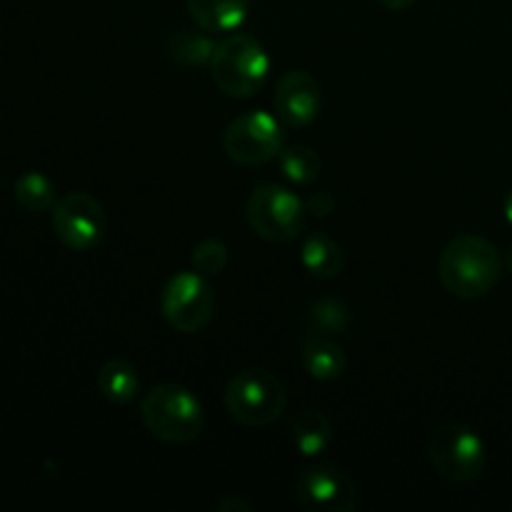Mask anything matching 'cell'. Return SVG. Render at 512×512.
Here are the masks:
<instances>
[{"label":"cell","instance_id":"1","mask_svg":"<svg viewBox=\"0 0 512 512\" xmlns=\"http://www.w3.org/2000/svg\"><path fill=\"white\" fill-rule=\"evenodd\" d=\"M443 288L460 300H475L493 293L503 275V255L490 240L465 233L450 240L438 260Z\"/></svg>","mask_w":512,"mask_h":512},{"label":"cell","instance_id":"2","mask_svg":"<svg viewBox=\"0 0 512 512\" xmlns=\"http://www.w3.org/2000/svg\"><path fill=\"white\" fill-rule=\"evenodd\" d=\"M140 420L153 438L170 445H188L205 430L203 403L193 390L160 383L140 400Z\"/></svg>","mask_w":512,"mask_h":512},{"label":"cell","instance_id":"3","mask_svg":"<svg viewBox=\"0 0 512 512\" xmlns=\"http://www.w3.org/2000/svg\"><path fill=\"white\" fill-rule=\"evenodd\" d=\"M208 70L220 93L245 100L263 90L270 73V58L258 38L233 33L215 45Z\"/></svg>","mask_w":512,"mask_h":512},{"label":"cell","instance_id":"4","mask_svg":"<svg viewBox=\"0 0 512 512\" xmlns=\"http://www.w3.org/2000/svg\"><path fill=\"white\" fill-rule=\"evenodd\" d=\"M223 403L235 423L245 428H265L288 408V388L270 370L245 368L225 385Z\"/></svg>","mask_w":512,"mask_h":512},{"label":"cell","instance_id":"5","mask_svg":"<svg viewBox=\"0 0 512 512\" xmlns=\"http://www.w3.org/2000/svg\"><path fill=\"white\" fill-rule=\"evenodd\" d=\"M428 458L440 478L455 485H468L485 473L488 450L483 438L468 425L445 423L430 435Z\"/></svg>","mask_w":512,"mask_h":512},{"label":"cell","instance_id":"6","mask_svg":"<svg viewBox=\"0 0 512 512\" xmlns=\"http://www.w3.org/2000/svg\"><path fill=\"white\" fill-rule=\"evenodd\" d=\"M305 215L308 208L303 200L293 190L275 183L255 188L245 203V218L253 233L275 245L293 243L303 233Z\"/></svg>","mask_w":512,"mask_h":512},{"label":"cell","instance_id":"7","mask_svg":"<svg viewBox=\"0 0 512 512\" xmlns=\"http://www.w3.org/2000/svg\"><path fill=\"white\" fill-rule=\"evenodd\" d=\"M285 148V128L278 115L268 110H248L228 123L223 150L238 165H265Z\"/></svg>","mask_w":512,"mask_h":512},{"label":"cell","instance_id":"8","mask_svg":"<svg viewBox=\"0 0 512 512\" xmlns=\"http://www.w3.org/2000/svg\"><path fill=\"white\" fill-rule=\"evenodd\" d=\"M160 313H163L165 323L178 333H200L215 313V293L208 278L195 268L175 273L163 285Z\"/></svg>","mask_w":512,"mask_h":512},{"label":"cell","instance_id":"9","mask_svg":"<svg viewBox=\"0 0 512 512\" xmlns=\"http://www.w3.org/2000/svg\"><path fill=\"white\" fill-rule=\"evenodd\" d=\"M50 225L60 245L73 253H90L103 243L108 218L98 198L83 190H73L58 198L55 208L50 210Z\"/></svg>","mask_w":512,"mask_h":512},{"label":"cell","instance_id":"10","mask_svg":"<svg viewBox=\"0 0 512 512\" xmlns=\"http://www.w3.org/2000/svg\"><path fill=\"white\" fill-rule=\"evenodd\" d=\"M295 498L308 512H353L360 505L355 480L335 465H310L295 480Z\"/></svg>","mask_w":512,"mask_h":512},{"label":"cell","instance_id":"11","mask_svg":"<svg viewBox=\"0 0 512 512\" xmlns=\"http://www.w3.org/2000/svg\"><path fill=\"white\" fill-rule=\"evenodd\" d=\"M273 105L288 128H308L320 113V83L308 70H288L275 85Z\"/></svg>","mask_w":512,"mask_h":512},{"label":"cell","instance_id":"12","mask_svg":"<svg viewBox=\"0 0 512 512\" xmlns=\"http://www.w3.org/2000/svg\"><path fill=\"white\" fill-rule=\"evenodd\" d=\"M190 18L205 33H233L245 23L253 0H185Z\"/></svg>","mask_w":512,"mask_h":512},{"label":"cell","instance_id":"13","mask_svg":"<svg viewBox=\"0 0 512 512\" xmlns=\"http://www.w3.org/2000/svg\"><path fill=\"white\" fill-rule=\"evenodd\" d=\"M300 263L313 278L333 280L343 273L345 253L330 235L313 233L300 245Z\"/></svg>","mask_w":512,"mask_h":512},{"label":"cell","instance_id":"14","mask_svg":"<svg viewBox=\"0 0 512 512\" xmlns=\"http://www.w3.org/2000/svg\"><path fill=\"white\" fill-rule=\"evenodd\" d=\"M300 358H303L305 373L320 383H333V380L343 378L345 368H348L345 350L333 338H308Z\"/></svg>","mask_w":512,"mask_h":512},{"label":"cell","instance_id":"15","mask_svg":"<svg viewBox=\"0 0 512 512\" xmlns=\"http://www.w3.org/2000/svg\"><path fill=\"white\" fill-rule=\"evenodd\" d=\"M95 383H98L100 395L113 405H130L138 400L140 375L128 360L113 358L100 365Z\"/></svg>","mask_w":512,"mask_h":512},{"label":"cell","instance_id":"16","mask_svg":"<svg viewBox=\"0 0 512 512\" xmlns=\"http://www.w3.org/2000/svg\"><path fill=\"white\" fill-rule=\"evenodd\" d=\"M333 443V423L323 410H303L293 423V445L305 458H318Z\"/></svg>","mask_w":512,"mask_h":512},{"label":"cell","instance_id":"17","mask_svg":"<svg viewBox=\"0 0 512 512\" xmlns=\"http://www.w3.org/2000/svg\"><path fill=\"white\" fill-rule=\"evenodd\" d=\"M350 323V310L343 300L323 298L305 310L303 328L310 338H335Z\"/></svg>","mask_w":512,"mask_h":512},{"label":"cell","instance_id":"18","mask_svg":"<svg viewBox=\"0 0 512 512\" xmlns=\"http://www.w3.org/2000/svg\"><path fill=\"white\" fill-rule=\"evenodd\" d=\"M15 200L23 205L28 213H48L58 203V188L53 180L40 170H28L15 180Z\"/></svg>","mask_w":512,"mask_h":512},{"label":"cell","instance_id":"19","mask_svg":"<svg viewBox=\"0 0 512 512\" xmlns=\"http://www.w3.org/2000/svg\"><path fill=\"white\" fill-rule=\"evenodd\" d=\"M278 163L285 178L295 185L315 183L320 175V168H323V160H320L318 150L303 143L283 148V153L278 155Z\"/></svg>","mask_w":512,"mask_h":512},{"label":"cell","instance_id":"20","mask_svg":"<svg viewBox=\"0 0 512 512\" xmlns=\"http://www.w3.org/2000/svg\"><path fill=\"white\" fill-rule=\"evenodd\" d=\"M215 45L218 43H213L208 35L198 33V30H180L170 38L168 53L170 58L183 65H210Z\"/></svg>","mask_w":512,"mask_h":512},{"label":"cell","instance_id":"21","mask_svg":"<svg viewBox=\"0 0 512 512\" xmlns=\"http://www.w3.org/2000/svg\"><path fill=\"white\" fill-rule=\"evenodd\" d=\"M190 258H193V268L198 270V273H203L205 278H215V275L225 273L230 253H228V245H225L223 240L208 238V240H200V243L195 245Z\"/></svg>","mask_w":512,"mask_h":512},{"label":"cell","instance_id":"22","mask_svg":"<svg viewBox=\"0 0 512 512\" xmlns=\"http://www.w3.org/2000/svg\"><path fill=\"white\" fill-rule=\"evenodd\" d=\"M305 208H308L310 215H318V218H328V215L335 210V198L328 193V190H323V193L313 195V198L305 203Z\"/></svg>","mask_w":512,"mask_h":512},{"label":"cell","instance_id":"23","mask_svg":"<svg viewBox=\"0 0 512 512\" xmlns=\"http://www.w3.org/2000/svg\"><path fill=\"white\" fill-rule=\"evenodd\" d=\"M215 510H220V512H235V510L250 512V510H253V505L245 503V500H240V498H225V500H218V503H215Z\"/></svg>","mask_w":512,"mask_h":512},{"label":"cell","instance_id":"24","mask_svg":"<svg viewBox=\"0 0 512 512\" xmlns=\"http://www.w3.org/2000/svg\"><path fill=\"white\" fill-rule=\"evenodd\" d=\"M378 3L383 5L385 10H395V13H400V10L413 8V5L418 3V0H378Z\"/></svg>","mask_w":512,"mask_h":512},{"label":"cell","instance_id":"25","mask_svg":"<svg viewBox=\"0 0 512 512\" xmlns=\"http://www.w3.org/2000/svg\"><path fill=\"white\" fill-rule=\"evenodd\" d=\"M505 218H508V223L512 225V190L508 193V198H505Z\"/></svg>","mask_w":512,"mask_h":512},{"label":"cell","instance_id":"26","mask_svg":"<svg viewBox=\"0 0 512 512\" xmlns=\"http://www.w3.org/2000/svg\"><path fill=\"white\" fill-rule=\"evenodd\" d=\"M505 265H508V270L512 273V245L508 248V253H505Z\"/></svg>","mask_w":512,"mask_h":512}]
</instances>
